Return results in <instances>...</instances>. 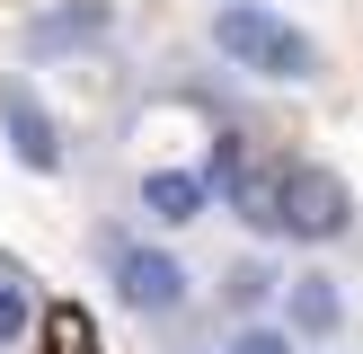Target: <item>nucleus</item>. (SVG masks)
Wrapping results in <instances>:
<instances>
[{
    "label": "nucleus",
    "mask_w": 363,
    "mask_h": 354,
    "mask_svg": "<svg viewBox=\"0 0 363 354\" xmlns=\"http://www.w3.org/2000/svg\"><path fill=\"white\" fill-rule=\"evenodd\" d=\"M27 328H35V292H27V266H18V257H0V354H9Z\"/></svg>",
    "instance_id": "11"
},
{
    "label": "nucleus",
    "mask_w": 363,
    "mask_h": 354,
    "mask_svg": "<svg viewBox=\"0 0 363 354\" xmlns=\"http://www.w3.org/2000/svg\"><path fill=\"white\" fill-rule=\"evenodd\" d=\"M213 45H222L240 71H257V80H319V45L293 27V18L257 9V0H230V9H213Z\"/></svg>",
    "instance_id": "1"
},
{
    "label": "nucleus",
    "mask_w": 363,
    "mask_h": 354,
    "mask_svg": "<svg viewBox=\"0 0 363 354\" xmlns=\"http://www.w3.org/2000/svg\"><path fill=\"white\" fill-rule=\"evenodd\" d=\"M35 346H45V354H98V319H89L80 301H45V319H35Z\"/></svg>",
    "instance_id": "10"
},
{
    "label": "nucleus",
    "mask_w": 363,
    "mask_h": 354,
    "mask_svg": "<svg viewBox=\"0 0 363 354\" xmlns=\"http://www.w3.org/2000/svg\"><path fill=\"white\" fill-rule=\"evenodd\" d=\"M284 328H293L301 346H328V336L346 328V283H337L328 266H311V275H284Z\"/></svg>",
    "instance_id": "5"
},
{
    "label": "nucleus",
    "mask_w": 363,
    "mask_h": 354,
    "mask_svg": "<svg viewBox=\"0 0 363 354\" xmlns=\"http://www.w3.org/2000/svg\"><path fill=\"white\" fill-rule=\"evenodd\" d=\"M222 354H293V328H266V319H248V328L230 336Z\"/></svg>",
    "instance_id": "12"
},
{
    "label": "nucleus",
    "mask_w": 363,
    "mask_h": 354,
    "mask_svg": "<svg viewBox=\"0 0 363 354\" xmlns=\"http://www.w3.org/2000/svg\"><path fill=\"white\" fill-rule=\"evenodd\" d=\"M230 212L248 222V239H284V159H257V169L230 177Z\"/></svg>",
    "instance_id": "8"
},
{
    "label": "nucleus",
    "mask_w": 363,
    "mask_h": 354,
    "mask_svg": "<svg viewBox=\"0 0 363 354\" xmlns=\"http://www.w3.org/2000/svg\"><path fill=\"white\" fill-rule=\"evenodd\" d=\"M106 27H116L106 0H62V9L27 18V53H80V45H98Z\"/></svg>",
    "instance_id": "7"
},
{
    "label": "nucleus",
    "mask_w": 363,
    "mask_h": 354,
    "mask_svg": "<svg viewBox=\"0 0 363 354\" xmlns=\"http://www.w3.org/2000/svg\"><path fill=\"white\" fill-rule=\"evenodd\" d=\"M0 133H9V159L27 177H62V124H53V106L35 98V80L27 71H9V80H0Z\"/></svg>",
    "instance_id": "4"
},
{
    "label": "nucleus",
    "mask_w": 363,
    "mask_h": 354,
    "mask_svg": "<svg viewBox=\"0 0 363 354\" xmlns=\"http://www.w3.org/2000/svg\"><path fill=\"white\" fill-rule=\"evenodd\" d=\"M106 275H116V301L133 319H169L186 310V266L169 248H142V239H106Z\"/></svg>",
    "instance_id": "3"
},
{
    "label": "nucleus",
    "mask_w": 363,
    "mask_h": 354,
    "mask_svg": "<svg viewBox=\"0 0 363 354\" xmlns=\"http://www.w3.org/2000/svg\"><path fill=\"white\" fill-rule=\"evenodd\" d=\"M354 230V186L319 159H284V239L293 248H328Z\"/></svg>",
    "instance_id": "2"
},
{
    "label": "nucleus",
    "mask_w": 363,
    "mask_h": 354,
    "mask_svg": "<svg viewBox=\"0 0 363 354\" xmlns=\"http://www.w3.org/2000/svg\"><path fill=\"white\" fill-rule=\"evenodd\" d=\"M266 301H284V275H275V257H230V275H222V310L257 319Z\"/></svg>",
    "instance_id": "9"
},
{
    "label": "nucleus",
    "mask_w": 363,
    "mask_h": 354,
    "mask_svg": "<svg viewBox=\"0 0 363 354\" xmlns=\"http://www.w3.org/2000/svg\"><path fill=\"white\" fill-rule=\"evenodd\" d=\"M204 204H213V177L204 169H151V177H142V212H151L160 230L204 222Z\"/></svg>",
    "instance_id": "6"
}]
</instances>
